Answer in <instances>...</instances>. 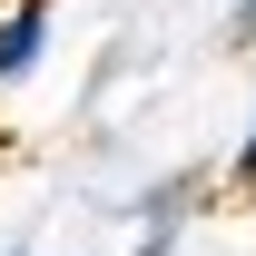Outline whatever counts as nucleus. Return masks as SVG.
<instances>
[{"instance_id": "f257e3e1", "label": "nucleus", "mask_w": 256, "mask_h": 256, "mask_svg": "<svg viewBox=\"0 0 256 256\" xmlns=\"http://www.w3.org/2000/svg\"><path fill=\"white\" fill-rule=\"evenodd\" d=\"M50 60V0H0V89H20Z\"/></svg>"}, {"instance_id": "f03ea898", "label": "nucleus", "mask_w": 256, "mask_h": 256, "mask_svg": "<svg viewBox=\"0 0 256 256\" xmlns=\"http://www.w3.org/2000/svg\"><path fill=\"white\" fill-rule=\"evenodd\" d=\"M188 197H207L197 178H158V188L138 197V217H148V236H138V256H158L168 236H178V217H188Z\"/></svg>"}, {"instance_id": "7ed1b4c3", "label": "nucleus", "mask_w": 256, "mask_h": 256, "mask_svg": "<svg viewBox=\"0 0 256 256\" xmlns=\"http://www.w3.org/2000/svg\"><path fill=\"white\" fill-rule=\"evenodd\" d=\"M226 40H236V50H256V0H236V10H226Z\"/></svg>"}, {"instance_id": "20e7f679", "label": "nucleus", "mask_w": 256, "mask_h": 256, "mask_svg": "<svg viewBox=\"0 0 256 256\" xmlns=\"http://www.w3.org/2000/svg\"><path fill=\"white\" fill-rule=\"evenodd\" d=\"M236 178L256 188V108H246V138H236Z\"/></svg>"}, {"instance_id": "39448f33", "label": "nucleus", "mask_w": 256, "mask_h": 256, "mask_svg": "<svg viewBox=\"0 0 256 256\" xmlns=\"http://www.w3.org/2000/svg\"><path fill=\"white\" fill-rule=\"evenodd\" d=\"M0 256H20V246H0Z\"/></svg>"}]
</instances>
